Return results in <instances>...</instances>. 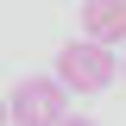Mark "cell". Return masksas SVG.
I'll return each instance as SVG.
<instances>
[{
	"label": "cell",
	"instance_id": "obj_2",
	"mask_svg": "<svg viewBox=\"0 0 126 126\" xmlns=\"http://www.w3.org/2000/svg\"><path fill=\"white\" fill-rule=\"evenodd\" d=\"M6 120L13 126H63L69 120V88L57 76H25L6 94Z\"/></svg>",
	"mask_w": 126,
	"mask_h": 126
},
{
	"label": "cell",
	"instance_id": "obj_6",
	"mask_svg": "<svg viewBox=\"0 0 126 126\" xmlns=\"http://www.w3.org/2000/svg\"><path fill=\"white\" fill-rule=\"evenodd\" d=\"M120 82H126V57H120Z\"/></svg>",
	"mask_w": 126,
	"mask_h": 126
},
{
	"label": "cell",
	"instance_id": "obj_1",
	"mask_svg": "<svg viewBox=\"0 0 126 126\" xmlns=\"http://www.w3.org/2000/svg\"><path fill=\"white\" fill-rule=\"evenodd\" d=\"M113 76H120V57H113L107 44L76 38V44H63V50H57V82H63L69 94H101Z\"/></svg>",
	"mask_w": 126,
	"mask_h": 126
},
{
	"label": "cell",
	"instance_id": "obj_3",
	"mask_svg": "<svg viewBox=\"0 0 126 126\" xmlns=\"http://www.w3.org/2000/svg\"><path fill=\"white\" fill-rule=\"evenodd\" d=\"M82 38L88 44H126V0H82Z\"/></svg>",
	"mask_w": 126,
	"mask_h": 126
},
{
	"label": "cell",
	"instance_id": "obj_4",
	"mask_svg": "<svg viewBox=\"0 0 126 126\" xmlns=\"http://www.w3.org/2000/svg\"><path fill=\"white\" fill-rule=\"evenodd\" d=\"M63 126H94V120H82V113H69V120H63Z\"/></svg>",
	"mask_w": 126,
	"mask_h": 126
},
{
	"label": "cell",
	"instance_id": "obj_5",
	"mask_svg": "<svg viewBox=\"0 0 126 126\" xmlns=\"http://www.w3.org/2000/svg\"><path fill=\"white\" fill-rule=\"evenodd\" d=\"M0 126H13V120H6V101H0Z\"/></svg>",
	"mask_w": 126,
	"mask_h": 126
}]
</instances>
